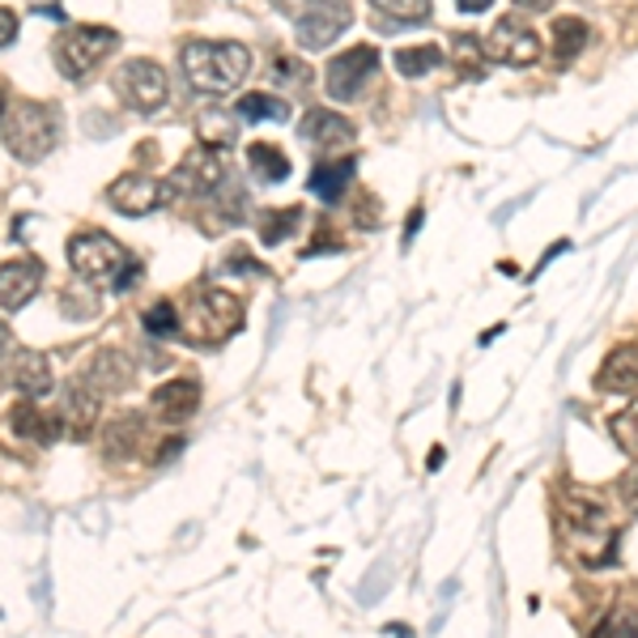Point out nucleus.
I'll return each mask as SVG.
<instances>
[{"mask_svg": "<svg viewBox=\"0 0 638 638\" xmlns=\"http://www.w3.org/2000/svg\"><path fill=\"white\" fill-rule=\"evenodd\" d=\"M61 141V111L34 98H0V145L22 162H43Z\"/></svg>", "mask_w": 638, "mask_h": 638, "instance_id": "nucleus-1", "label": "nucleus"}, {"mask_svg": "<svg viewBox=\"0 0 638 638\" xmlns=\"http://www.w3.org/2000/svg\"><path fill=\"white\" fill-rule=\"evenodd\" d=\"M184 77L191 90L200 95H230L248 73H252V52L243 43H226V38H191L179 52Z\"/></svg>", "mask_w": 638, "mask_h": 638, "instance_id": "nucleus-2", "label": "nucleus"}, {"mask_svg": "<svg viewBox=\"0 0 638 638\" xmlns=\"http://www.w3.org/2000/svg\"><path fill=\"white\" fill-rule=\"evenodd\" d=\"M239 328H243V298H234L230 289H218V286H205L191 294V316H188V328H184L191 341L218 345V341H226Z\"/></svg>", "mask_w": 638, "mask_h": 638, "instance_id": "nucleus-3", "label": "nucleus"}, {"mask_svg": "<svg viewBox=\"0 0 638 638\" xmlns=\"http://www.w3.org/2000/svg\"><path fill=\"white\" fill-rule=\"evenodd\" d=\"M68 264L86 282H116L128 268V252L107 230H81L68 239Z\"/></svg>", "mask_w": 638, "mask_h": 638, "instance_id": "nucleus-4", "label": "nucleus"}, {"mask_svg": "<svg viewBox=\"0 0 638 638\" xmlns=\"http://www.w3.org/2000/svg\"><path fill=\"white\" fill-rule=\"evenodd\" d=\"M116 95L124 98L136 116H154L166 107L170 98V81H166V68L154 61H128L116 68Z\"/></svg>", "mask_w": 638, "mask_h": 638, "instance_id": "nucleus-5", "label": "nucleus"}, {"mask_svg": "<svg viewBox=\"0 0 638 638\" xmlns=\"http://www.w3.org/2000/svg\"><path fill=\"white\" fill-rule=\"evenodd\" d=\"M116 43H120V34L107 31V26H68L56 38V64L68 81H81Z\"/></svg>", "mask_w": 638, "mask_h": 638, "instance_id": "nucleus-6", "label": "nucleus"}, {"mask_svg": "<svg viewBox=\"0 0 638 638\" xmlns=\"http://www.w3.org/2000/svg\"><path fill=\"white\" fill-rule=\"evenodd\" d=\"M375 68H380V47H371V43L345 47L341 56H332L328 68H323V95L332 98V102H353L366 90V81L375 77Z\"/></svg>", "mask_w": 638, "mask_h": 638, "instance_id": "nucleus-7", "label": "nucleus"}, {"mask_svg": "<svg viewBox=\"0 0 638 638\" xmlns=\"http://www.w3.org/2000/svg\"><path fill=\"white\" fill-rule=\"evenodd\" d=\"M226 188V162L218 150H188L179 166L170 170V179H166V191H175V196H196V200H209V196H218Z\"/></svg>", "mask_w": 638, "mask_h": 638, "instance_id": "nucleus-8", "label": "nucleus"}, {"mask_svg": "<svg viewBox=\"0 0 638 638\" xmlns=\"http://www.w3.org/2000/svg\"><path fill=\"white\" fill-rule=\"evenodd\" d=\"M481 47H485L490 61L507 64V68H528V64H537V56H541V34L532 31L524 18L507 13V18L490 31V38H485Z\"/></svg>", "mask_w": 638, "mask_h": 638, "instance_id": "nucleus-9", "label": "nucleus"}, {"mask_svg": "<svg viewBox=\"0 0 638 638\" xmlns=\"http://www.w3.org/2000/svg\"><path fill=\"white\" fill-rule=\"evenodd\" d=\"M350 26H353V13L345 0H316L298 18V43L307 52H323V47H332Z\"/></svg>", "mask_w": 638, "mask_h": 638, "instance_id": "nucleus-10", "label": "nucleus"}, {"mask_svg": "<svg viewBox=\"0 0 638 638\" xmlns=\"http://www.w3.org/2000/svg\"><path fill=\"white\" fill-rule=\"evenodd\" d=\"M558 507H562L566 528H574L579 537H605L608 532V507L601 494H592L583 485H571V490L558 494Z\"/></svg>", "mask_w": 638, "mask_h": 638, "instance_id": "nucleus-11", "label": "nucleus"}, {"mask_svg": "<svg viewBox=\"0 0 638 638\" xmlns=\"http://www.w3.org/2000/svg\"><path fill=\"white\" fill-rule=\"evenodd\" d=\"M166 196L170 191L162 188L158 179H150V175H124V179H116L111 188H107V200L128 213V218H145V213H154L166 205Z\"/></svg>", "mask_w": 638, "mask_h": 638, "instance_id": "nucleus-12", "label": "nucleus"}, {"mask_svg": "<svg viewBox=\"0 0 638 638\" xmlns=\"http://www.w3.org/2000/svg\"><path fill=\"white\" fill-rule=\"evenodd\" d=\"M77 383H81V387H90L95 396L124 392L128 383H132V362H128V353H120V350H98L95 358L81 366Z\"/></svg>", "mask_w": 638, "mask_h": 638, "instance_id": "nucleus-13", "label": "nucleus"}, {"mask_svg": "<svg viewBox=\"0 0 638 638\" xmlns=\"http://www.w3.org/2000/svg\"><path fill=\"white\" fill-rule=\"evenodd\" d=\"M43 286V264L38 260H4L0 264V307L22 311Z\"/></svg>", "mask_w": 638, "mask_h": 638, "instance_id": "nucleus-14", "label": "nucleus"}, {"mask_svg": "<svg viewBox=\"0 0 638 638\" xmlns=\"http://www.w3.org/2000/svg\"><path fill=\"white\" fill-rule=\"evenodd\" d=\"M150 409H154L162 421H170V426L188 421V417L200 409V383L196 380L162 383V387H154V396H150Z\"/></svg>", "mask_w": 638, "mask_h": 638, "instance_id": "nucleus-15", "label": "nucleus"}, {"mask_svg": "<svg viewBox=\"0 0 638 638\" xmlns=\"http://www.w3.org/2000/svg\"><path fill=\"white\" fill-rule=\"evenodd\" d=\"M61 435L68 439H86L90 430H95V417H98V396L90 387H81V383H68L64 387V400H61Z\"/></svg>", "mask_w": 638, "mask_h": 638, "instance_id": "nucleus-16", "label": "nucleus"}, {"mask_svg": "<svg viewBox=\"0 0 638 638\" xmlns=\"http://www.w3.org/2000/svg\"><path fill=\"white\" fill-rule=\"evenodd\" d=\"M4 421H9V430H13L18 439H26V443L47 447V443H56V439H61V417L38 414V405H34V400H22V405H13Z\"/></svg>", "mask_w": 638, "mask_h": 638, "instance_id": "nucleus-17", "label": "nucleus"}, {"mask_svg": "<svg viewBox=\"0 0 638 638\" xmlns=\"http://www.w3.org/2000/svg\"><path fill=\"white\" fill-rule=\"evenodd\" d=\"M596 387L608 396H622V392H638V345H617L605 358V366L596 371Z\"/></svg>", "mask_w": 638, "mask_h": 638, "instance_id": "nucleus-18", "label": "nucleus"}, {"mask_svg": "<svg viewBox=\"0 0 638 638\" xmlns=\"http://www.w3.org/2000/svg\"><path fill=\"white\" fill-rule=\"evenodd\" d=\"M298 136L302 141H316V145H323V150H345V145H353V124L345 120V116H332V111H307V120L298 124Z\"/></svg>", "mask_w": 638, "mask_h": 638, "instance_id": "nucleus-19", "label": "nucleus"}, {"mask_svg": "<svg viewBox=\"0 0 638 638\" xmlns=\"http://www.w3.org/2000/svg\"><path fill=\"white\" fill-rule=\"evenodd\" d=\"M353 175H358V158H353V154H341V158H332V162H319L316 170H311V191H316L323 205H337V200L350 191Z\"/></svg>", "mask_w": 638, "mask_h": 638, "instance_id": "nucleus-20", "label": "nucleus"}, {"mask_svg": "<svg viewBox=\"0 0 638 638\" xmlns=\"http://www.w3.org/2000/svg\"><path fill=\"white\" fill-rule=\"evenodd\" d=\"M13 387H18L26 400H43V396L56 387V380H52V362L34 350L18 353V362H13Z\"/></svg>", "mask_w": 638, "mask_h": 638, "instance_id": "nucleus-21", "label": "nucleus"}, {"mask_svg": "<svg viewBox=\"0 0 638 638\" xmlns=\"http://www.w3.org/2000/svg\"><path fill=\"white\" fill-rule=\"evenodd\" d=\"M141 439H145V417L120 414L111 417L107 430H102V451H107V460H128V455H136Z\"/></svg>", "mask_w": 638, "mask_h": 638, "instance_id": "nucleus-22", "label": "nucleus"}, {"mask_svg": "<svg viewBox=\"0 0 638 638\" xmlns=\"http://www.w3.org/2000/svg\"><path fill=\"white\" fill-rule=\"evenodd\" d=\"M196 141L205 145V150H230L234 141H239V120L230 116V111H200L196 116Z\"/></svg>", "mask_w": 638, "mask_h": 638, "instance_id": "nucleus-23", "label": "nucleus"}, {"mask_svg": "<svg viewBox=\"0 0 638 638\" xmlns=\"http://www.w3.org/2000/svg\"><path fill=\"white\" fill-rule=\"evenodd\" d=\"M248 166H252V175L260 184H282L289 175V158L277 145H268V141H255L252 150H248Z\"/></svg>", "mask_w": 638, "mask_h": 638, "instance_id": "nucleus-24", "label": "nucleus"}, {"mask_svg": "<svg viewBox=\"0 0 638 638\" xmlns=\"http://www.w3.org/2000/svg\"><path fill=\"white\" fill-rule=\"evenodd\" d=\"M302 209L298 205H289V209H268V213H260V243L264 248H277V243H286L289 234L302 226Z\"/></svg>", "mask_w": 638, "mask_h": 638, "instance_id": "nucleus-25", "label": "nucleus"}, {"mask_svg": "<svg viewBox=\"0 0 638 638\" xmlns=\"http://www.w3.org/2000/svg\"><path fill=\"white\" fill-rule=\"evenodd\" d=\"M587 38H592V31H587L583 18H558L553 22V56L562 64H571L587 47Z\"/></svg>", "mask_w": 638, "mask_h": 638, "instance_id": "nucleus-26", "label": "nucleus"}, {"mask_svg": "<svg viewBox=\"0 0 638 638\" xmlns=\"http://www.w3.org/2000/svg\"><path fill=\"white\" fill-rule=\"evenodd\" d=\"M392 64H396V73H400V77H409V81H414V77H426L430 68H439V64H443V52H439L435 43H417V47H400Z\"/></svg>", "mask_w": 638, "mask_h": 638, "instance_id": "nucleus-27", "label": "nucleus"}, {"mask_svg": "<svg viewBox=\"0 0 638 638\" xmlns=\"http://www.w3.org/2000/svg\"><path fill=\"white\" fill-rule=\"evenodd\" d=\"M234 116H239V120H286L289 107L273 95H243L239 98V107H234Z\"/></svg>", "mask_w": 638, "mask_h": 638, "instance_id": "nucleus-28", "label": "nucleus"}, {"mask_svg": "<svg viewBox=\"0 0 638 638\" xmlns=\"http://www.w3.org/2000/svg\"><path fill=\"white\" fill-rule=\"evenodd\" d=\"M380 13H387L400 26H421L430 18V0H371Z\"/></svg>", "mask_w": 638, "mask_h": 638, "instance_id": "nucleus-29", "label": "nucleus"}, {"mask_svg": "<svg viewBox=\"0 0 638 638\" xmlns=\"http://www.w3.org/2000/svg\"><path fill=\"white\" fill-rule=\"evenodd\" d=\"M608 430H613V443L622 447L626 455H635L638 460V400L635 405H626L622 414L608 421Z\"/></svg>", "mask_w": 638, "mask_h": 638, "instance_id": "nucleus-30", "label": "nucleus"}, {"mask_svg": "<svg viewBox=\"0 0 638 638\" xmlns=\"http://www.w3.org/2000/svg\"><path fill=\"white\" fill-rule=\"evenodd\" d=\"M141 319H145V332H150V337H166V341H170V337H179V332H184L175 302H154V307H150Z\"/></svg>", "mask_w": 638, "mask_h": 638, "instance_id": "nucleus-31", "label": "nucleus"}, {"mask_svg": "<svg viewBox=\"0 0 638 638\" xmlns=\"http://www.w3.org/2000/svg\"><path fill=\"white\" fill-rule=\"evenodd\" d=\"M587 638H638V617L635 613H626V608H613Z\"/></svg>", "mask_w": 638, "mask_h": 638, "instance_id": "nucleus-32", "label": "nucleus"}, {"mask_svg": "<svg viewBox=\"0 0 638 638\" xmlns=\"http://www.w3.org/2000/svg\"><path fill=\"white\" fill-rule=\"evenodd\" d=\"M226 273H230V277H234V273H252V277H273V273H268V268H264V264H255L252 255L243 252V248H234V252L226 255V264H222Z\"/></svg>", "mask_w": 638, "mask_h": 638, "instance_id": "nucleus-33", "label": "nucleus"}, {"mask_svg": "<svg viewBox=\"0 0 638 638\" xmlns=\"http://www.w3.org/2000/svg\"><path fill=\"white\" fill-rule=\"evenodd\" d=\"M617 490H622V503H626V507L638 515V464L630 469V473H626V477H622V485H617Z\"/></svg>", "mask_w": 638, "mask_h": 638, "instance_id": "nucleus-34", "label": "nucleus"}, {"mask_svg": "<svg viewBox=\"0 0 638 638\" xmlns=\"http://www.w3.org/2000/svg\"><path fill=\"white\" fill-rule=\"evenodd\" d=\"M13 38H18V18H13V13L0 4V47H9Z\"/></svg>", "mask_w": 638, "mask_h": 638, "instance_id": "nucleus-35", "label": "nucleus"}, {"mask_svg": "<svg viewBox=\"0 0 638 638\" xmlns=\"http://www.w3.org/2000/svg\"><path fill=\"white\" fill-rule=\"evenodd\" d=\"M515 9H524V13H549L553 0H515Z\"/></svg>", "mask_w": 638, "mask_h": 638, "instance_id": "nucleus-36", "label": "nucleus"}, {"mask_svg": "<svg viewBox=\"0 0 638 638\" xmlns=\"http://www.w3.org/2000/svg\"><path fill=\"white\" fill-rule=\"evenodd\" d=\"M455 4H460V13H469V18H473V13H485L494 0H455Z\"/></svg>", "mask_w": 638, "mask_h": 638, "instance_id": "nucleus-37", "label": "nucleus"}, {"mask_svg": "<svg viewBox=\"0 0 638 638\" xmlns=\"http://www.w3.org/2000/svg\"><path fill=\"white\" fill-rule=\"evenodd\" d=\"M4 345H9V328L0 323V350H4Z\"/></svg>", "mask_w": 638, "mask_h": 638, "instance_id": "nucleus-38", "label": "nucleus"}]
</instances>
